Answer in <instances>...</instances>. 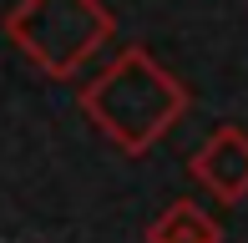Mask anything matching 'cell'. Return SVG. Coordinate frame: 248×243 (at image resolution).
Segmentation results:
<instances>
[{"mask_svg":"<svg viewBox=\"0 0 248 243\" xmlns=\"http://www.w3.org/2000/svg\"><path fill=\"white\" fill-rule=\"evenodd\" d=\"M193 106V91L152 56L147 46H122L107 71L81 86L86 122L127 157L152 152Z\"/></svg>","mask_w":248,"mask_h":243,"instance_id":"obj_1","label":"cell"},{"mask_svg":"<svg viewBox=\"0 0 248 243\" xmlns=\"http://www.w3.org/2000/svg\"><path fill=\"white\" fill-rule=\"evenodd\" d=\"M117 30L101 0H20L5 15V36L16 41V51L51 81H71L86 61Z\"/></svg>","mask_w":248,"mask_h":243,"instance_id":"obj_2","label":"cell"},{"mask_svg":"<svg viewBox=\"0 0 248 243\" xmlns=\"http://www.w3.org/2000/svg\"><path fill=\"white\" fill-rule=\"evenodd\" d=\"M187 178H193L213 203L238 208L248 197V132L223 122L218 132H208V142L187 157Z\"/></svg>","mask_w":248,"mask_h":243,"instance_id":"obj_3","label":"cell"},{"mask_svg":"<svg viewBox=\"0 0 248 243\" xmlns=\"http://www.w3.org/2000/svg\"><path fill=\"white\" fill-rule=\"evenodd\" d=\"M147 243H223L218 218L193 197H172L162 213L147 223Z\"/></svg>","mask_w":248,"mask_h":243,"instance_id":"obj_4","label":"cell"}]
</instances>
